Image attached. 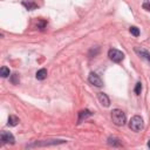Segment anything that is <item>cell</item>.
Returning a JSON list of instances; mask_svg holds the SVG:
<instances>
[{
	"instance_id": "cell-1",
	"label": "cell",
	"mask_w": 150,
	"mask_h": 150,
	"mask_svg": "<svg viewBox=\"0 0 150 150\" xmlns=\"http://www.w3.org/2000/svg\"><path fill=\"white\" fill-rule=\"evenodd\" d=\"M111 120H112L114 124H116L118 127H122L127 122V116H125V114H124L123 110H121V109H114L111 111Z\"/></svg>"
},
{
	"instance_id": "cell-2",
	"label": "cell",
	"mask_w": 150,
	"mask_h": 150,
	"mask_svg": "<svg viewBox=\"0 0 150 150\" xmlns=\"http://www.w3.org/2000/svg\"><path fill=\"white\" fill-rule=\"evenodd\" d=\"M67 141L64 139H43V141H36L32 144H28L27 148H34V146H49V145H59L63 144Z\"/></svg>"
},
{
	"instance_id": "cell-3",
	"label": "cell",
	"mask_w": 150,
	"mask_h": 150,
	"mask_svg": "<svg viewBox=\"0 0 150 150\" xmlns=\"http://www.w3.org/2000/svg\"><path fill=\"white\" fill-rule=\"evenodd\" d=\"M129 128L132 130V131H141L143 128H144V122H143V118L138 115H135L131 117L130 122H129Z\"/></svg>"
},
{
	"instance_id": "cell-4",
	"label": "cell",
	"mask_w": 150,
	"mask_h": 150,
	"mask_svg": "<svg viewBox=\"0 0 150 150\" xmlns=\"http://www.w3.org/2000/svg\"><path fill=\"white\" fill-rule=\"evenodd\" d=\"M108 56H109V59H110L112 62H116V63L123 61V59H124V54H123L121 50L116 49V48H111V49H109V52H108Z\"/></svg>"
},
{
	"instance_id": "cell-5",
	"label": "cell",
	"mask_w": 150,
	"mask_h": 150,
	"mask_svg": "<svg viewBox=\"0 0 150 150\" xmlns=\"http://www.w3.org/2000/svg\"><path fill=\"white\" fill-rule=\"evenodd\" d=\"M0 139L4 144H14L15 143V138H14L13 134L9 131H5V130H2L0 132Z\"/></svg>"
},
{
	"instance_id": "cell-6",
	"label": "cell",
	"mask_w": 150,
	"mask_h": 150,
	"mask_svg": "<svg viewBox=\"0 0 150 150\" xmlns=\"http://www.w3.org/2000/svg\"><path fill=\"white\" fill-rule=\"evenodd\" d=\"M88 81H89L93 86H95V87H102V86H103V81H102V79H101L96 73H94V71H91V73L89 74V76H88Z\"/></svg>"
},
{
	"instance_id": "cell-7",
	"label": "cell",
	"mask_w": 150,
	"mask_h": 150,
	"mask_svg": "<svg viewBox=\"0 0 150 150\" xmlns=\"http://www.w3.org/2000/svg\"><path fill=\"white\" fill-rule=\"evenodd\" d=\"M135 53L139 56V57H142V59H144V60H146L148 62H150V53L146 50V49H144V48H139V47H135Z\"/></svg>"
},
{
	"instance_id": "cell-8",
	"label": "cell",
	"mask_w": 150,
	"mask_h": 150,
	"mask_svg": "<svg viewBox=\"0 0 150 150\" xmlns=\"http://www.w3.org/2000/svg\"><path fill=\"white\" fill-rule=\"evenodd\" d=\"M97 98H98V102L101 103V105H103V107H105V108L110 105V100H109V97H108L107 94H104V93H98V94H97Z\"/></svg>"
},
{
	"instance_id": "cell-9",
	"label": "cell",
	"mask_w": 150,
	"mask_h": 150,
	"mask_svg": "<svg viewBox=\"0 0 150 150\" xmlns=\"http://www.w3.org/2000/svg\"><path fill=\"white\" fill-rule=\"evenodd\" d=\"M93 116V112L88 109H84V110H81L79 111V118H77V124H80L81 122H83L84 120H87L88 117Z\"/></svg>"
},
{
	"instance_id": "cell-10",
	"label": "cell",
	"mask_w": 150,
	"mask_h": 150,
	"mask_svg": "<svg viewBox=\"0 0 150 150\" xmlns=\"http://www.w3.org/2000/svg\"><path fill=\"white\" fill-rule=\"evenodd\" d=\"M108 144L110 145V146H114V148H118V146H122V143H121V141L117 138V137H108Z\"/></svg>"
},
{
	"instance_id": "cell-11",
	"label": "cell",
	"mask_w": 150,
	"mask_h": 150,
	"mask_svg": "<svg viewBox=\"0 0 150 150\" xmlns=\"http://www.w3.org/2000/svg\"><path fill=\"white\" fill-rule=\"evenodd\" d=\"M47 69H45V68H42V69H39L38 71H36V74H35V77L38 79V80H40V81H42V80H45L46 77H47Z\"/></svg>"
},
{
	"instance_id": "cell-12",
	"label": "cell",
	"mask_w": 150,
	"mask_h": 150,
	"mask_svg": "<svg viewBox=\"0 0 150 150\" xmlns=\"http://www.w3.org/2000/svg\"><path fill=\"white\" fill-rule=\"evenodd\" d=\"M18 123H19V118H18L16 116H14V115H9V116H8L7 125H9V127H15Z\"/></svg>"
},
{
	"instance_id": "cell-13",
	"label": "cell",
	"mask_w": 150,
	"mask_h": 150,
	"mask_svg": "<svg viewBox=\"0 0 150 150\" xmlns=\"http://www.w3.org/2000/svg\"><path fill=\"white\" fill-rule=\"evenodd\" d=\"M22 5L28 9V11H34L38 8V5L32 2V1H22Z\"/></svg>"
},
{
	"instance_id": "cell-14",
	"label": "cell",
	"mask_w": 150,
	"mask_h": 150,
	"mask_svg": "<svg viewBox=\"0 0 150 150\" xmlns=\"http://www.w3.org/2000/svg\"><path fill=\"white\" fill-rule=\"evenodd\" d=\"M9 74H11L9 68H7L6 66H2V67L0 68V75H1V77H8Z\"/></svg>"
},
{
	"instance_id": "cell-15",
	"label": "cell",
	"mask_w": 150,
	"mask_h": 150,
	"mask_svg": "<svg viewBox=\"0 0 150 150\" xmlns=\"http://www.w3.org/2000/svg\"><path fill=\"white\" fill-rule=\"evenodd\" d=\"M9 80H11V82L13 83V84H19V82H20V79H19V75L15 73V74H13V75H11V77H9Z\"/></svg>"
},
{
	"instance_id": "cell-16",
	"label": "cell",
	"mask_w": 150,
	"mask_h": 150,
	"mask_svg": "<svg viewBox=\"0 0 150 150\" xmlns=\"http://www.w3.org/2000/svg\"><path fill=\"white\" fill-rule=\"evenodd\" d=\"M129 32H130L134 36H138V35H139V29H138L137 27H135V26H131V27L129 28Z\"/></svg>"
},
{
	"instance_id": "cell-17",
	"label": "cell",
	"mask_w": 150,
	"mask_h": 150,
	"mask_svg": "<svg viewBox=\"0 0 150 150\" xmlns=\"http://www.w3.org/2000/svg\"><path fill=\"white\" fill-rule=\"evenodd\" d=\"M142 8L146 12H150V0H144L142 2Z\"/></svg>"
},
{
	"instance_id": "cell-18",
	"label": "cell",
	"mask_w": 150,
	"mask_h": 150,
	"mask_svg": "<svg viewBox=\"0 0 150 150\" xmlns=\"http://www.w3.org/2000/svg\"><path fill=\"white\" fill-rule=\"evenodd\" d=\"M141 91H142V83L137 82L136 86H135V94L136 95H141Z\"/></svg>"
},
{
	"instance_id": "cell-19",
	"label": "cell",
	"mask_w": 150,
	"mask_h": 150,
	"mask_svg": "<svg viewBox=\"0 0 150 150\" xmlns=\"http://www.w3.org/2000/svg\"><path fill=\"white\" fill-rule=\"evenodd\" d=\"M98 52H100V48H98V47H95V49H94V48H91V49L89 50V56H90V57L96 56Z\"/></svg>"
},
{
	"instance_id": "cell-20",
	"label": "cell",
	"mask_w": 150,
	"mask_h": 150,
	"mask_svg": "<svg viewBox=\"0 0 150 150\" xmlns=\"http://www.w3.org/2000/svg\"><path fill=\"white\" fill-rule=\"evenodd\" d=\"M45 26H46V22H45V21H40V23L38 25V27H39L40 29H43V28H45Z\"/></svg>"
},
{
	"instance_id": "cell-21",
	"label": "cell",
	"mask_w": 150,
	"mask_h": 150,
	"mask_svg": "<svg viewBox=\"0 0 150 150\" xmlns=\"http://www.w3.org/2000/svg\"><path fill=\"white\" fill-rule=\"evenodd\" d=\"M148 146H149V148H150V139H149V141H148Z\"/></svg>"
}]
</instances>
